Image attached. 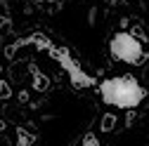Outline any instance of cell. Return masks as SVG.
Returning <instances> with one entry per match:
<instances>
[{"label":"cell","instance_id":"obj_1","mask_svg":"<svg viewBox=\"0 0 149 146\" xmlns=\"http://www.w3.org/2000/svg\"><path fill=\"white\" fill-rule=\"evenodd\" d=\"M100 97L104 104L116 108H137L142 99L147 97V90L133 78V76H116L107 78L100 85Z\"/></svg>","mask_w":149,"mask_h":146},{"label":"cell","instance_id":"obj_2","mask_svg":"<svg viewBox=\"0 0 149 146\" xmlns=\"http://www.w3.org/2000/svg\"><path fill=\"white\" fill-rule=\"evenodd\" d=\"M109 52H111V57H114L116 61H123V64H130V66H140L147 59V54L142 50V43L133 33H125V31L111 35Z\"/></svg>","mask_w":149,"mask_h":146},{"label":"cell","instance_id":"obj_3","mask_svg":"<svg viewBox=\"0 0 149 146\" xmlns=\"http://www.w3.org/2000/svg\"><path fill=\"white\" fill-rule=\"evenodd\" d=\"M50 50H52V57L57 59V61L62 64V68L69 73L73 87H92V85H97V80L92 78V76H88V73L71 59V54H69L66 50H57V47H52V45H50Z\"/></svg>","mask_w":149,"mask_h":146},{"label":"cell","instance_id":"obj_4","mask_svg":"<svg viewBox=\"0 0 149 146\" xmlns=\"http://www.w3.org/2000/svg\"><path fill=\"white\" fill-rule=\"evenodd\" d=\"M36 141V137L31 132H26L24 127H17V146H31Z\"/></svg>","mask_w":149,"mask_h":146},{"label":"cell","instance_id":"obj_5","mask_svg":"<svg viewBox=\"0 0 149 146\" xmlns=\"http://www.w3.org/2000/svg\"><path fill=\"white\" fill-rule=\"evenodd\" d=\"M114 125H116V116H114V113L102 116V130H104V132H111V130H114Z\"/></svg>","mask_w":149,"mask_h":146},{"label":"cell","instance_id":"obj_6","mask_svg":"<svg viewBox=\"0 0 149 146\" xmlns=\"http://www.w3.org/2000/svg\"><path fill=\"white\" fill-rule=\"evenodd\" d=\"M33 78H36V90H45V87H47V78H45V76H40L38 71L33 73Z\"/></svg>","mask_w":149,"mask_h":146},{"label":"cell","instance_id":"obj_7","mask_svg":"<svg viewBox=\"0 0 149 146\" xmlns=\"http://www.w3.org/2000/svg\"><path fill=\"white\" fill-rule=\"evenodd\" d=\"M12 94V87L5 83V80H0V101H3V99H7Z\"/></svg>","mask_w":149,"mask_h":146},{"label":"cell","instance_id":"obj_8","mask_svg":"<svg viewBox=\"0 0 149 146\" xmlns=\"http://www.w3.org/2000/svg\"><path fill=\"white\" fill-rule=\"evenodd\" d=\"M81 146H100V139L95 134H85L83 141H81Z\"/></svg>","mask_w":149,"mask_h":146},{"label":"cell","instance_id":"obj_9","mask_svg":"<svg viewBox=\"0 0 149 146\" xmlns=\"http://www.w3.org/2000/svg\"><path fill=\"white\" fill-rule=\"evenodd\" d=\"M5 24H7V19H0V28H3V26H5Z\"/></svg>","mask_w":149,"mask_h":146},{"label":"cell","instance_id":"obj_10","mask_svg":"<svg viewBox=\"0 0 149 146\" xmlns=\"http://www.w3.org/2000/svg\"><path fill=\"white\" fill-rule=\"evenodd\" d=\"M3 130H5V123H3V120H0V132H3Z\"/></svg>","mask_w":149,"mask_h":146}]
</instances>
